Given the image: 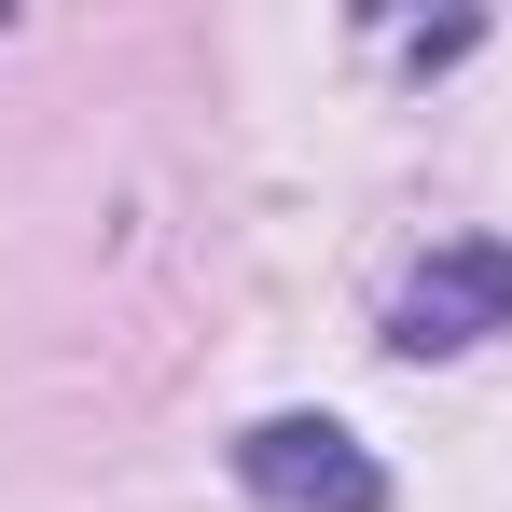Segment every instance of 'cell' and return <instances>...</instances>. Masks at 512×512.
I'll list each match as a JSON object with an SVG mask.
<instances>
[{"instance_id":"cell-2","label":"cell","mask_w":512,"mask_h":512,"mask_svg":"<svg viewBox=\"0 0 512 512\" xmlns=\"http://www.w3.org/2000/svg\"><path fill=\"white\" fill-rule=\"evenodd\" d=\"M512 333V250L499 236H443V250L402 277V305H388V346L402 360H457V346Z\"/></svg>"},{"instance_id":"cell-1","label":"cell","mask_w":512,"mask_h":512,"mask_svg":"<svg viewBox=\"0 0 512 512\" xmlns=\"http://www.w3.org/2000/svg\"><path fill=\"white\" fill-rule=\"evenodd\" d=\"M236 485L263 512H388V471H374V443L333 416H263L236 443Z\"/></svg>"}]
</instances>
